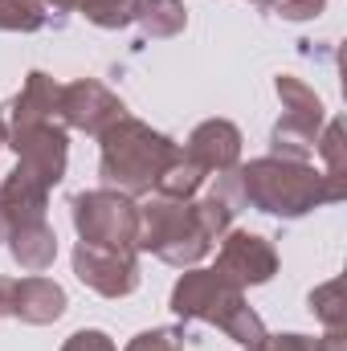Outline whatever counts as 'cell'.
Returning <instances> with one entry per match:
<instances>
[{
	"mask_svg": "<svg viewBox=\"0 0 347 351\" xmlns=\"http://www.w3.org/2000/svg\"><path fill=\"white\" fill-rule=\"evenodd\" d=\"M233 176H237L241 208H258L278 221H298L323 204H339L347 196V180H335L302 160L261 156L250 164H237Z\"/></svg>",
	"mask_w": 347,
	"mask_h": 351,
	"instance_id": "cell-1",
	"label": "cell"
},
{
	"mask_svg": "<svg viewBox=\"0 0 347 351\" xmlns=\"http://www.w3.org/2000/svg\"><path fill=\"white\" fill-rule=\"evenodd\" d=\"M180 156V143L172 135L156 131L143 119L123 114L115 127H106L98 135V176L102 188H115L131 200L152 196L156 180L164 176V168Z\"/></svg>",
	"mask_w": 347,
	"mask_h": 351,
	"instance_id": "cell-2",
	"label": "cell"
},
{
	"mask_svg": "<svg viewBox=\"0 0 347 351\" xmlns=\"http://www.w3.org/2000/svg\"><path fill=\"white\" fill-rule=\"evenodd\" d=\"M135 250L156 254L160 262L176 265V269H188L213 250V241L204 237V229L192 213V200L152 196L147 204H139V241H135Z\"/></svg>",
	"mask_w": 347,
	"mask_h": 351,
	"instance_id": "cell-3",
	"label": "cell"
},
{
	"mask_svg": "<svg viewBox=\"0 0 347 351\" xmlns=\"http://www.w3.org/2000/svg\"><path fill=\"white\" fill-rule=\"evenodd\" d=\"M70 213H74L78 241L139 254L135 250V241H139V204L131 196H123L115 188H90V192H78L70 200Z\"/></svg>",
	"mask_w": 347,
	"mask_h": 351,
	"instance_id": "cell-4",
	"label": "cell"
},
{
	"mask_svg": "<svg viewBox=\"0 0 347 351\" xmlns=\"http://www.w3.org/2000/svg\"><path fill=\"white\" fill-rule=\"evenodd\" d=\"M168 306H172L176 319H184V323H213V327L225 331L233 323V315L241 306H250V302H246V290L233 286L225 274L188 265L180 274V282L172 286V302Z\"/></svg>",
	"mask_w": 347,
	"mask_h": 351,
	"instance_id": "cell-5",
	"label": "cell"
},
{
	"mask_svg": "<svg viewBox=\"0 0 347 351\" xmlns=\"http://www.w3.org/2000/svg\"><path fill=\"white\" fill-rule=\"evenodd\" d=\"M4 143L16 152V164L29 176H37L45 188H58L70 168V135L58 119L33 123V127H12L4 131Z\"/></svg>",
	"mask_w": 347,
	"mask_h": 351,
	"instance_id": "cell-6",
	"label": "cell"
},
{
	"mask_svg": "<svg viewBox=\"0 0 347 351\" xmlns=\"http://www.w3.org/2000/svg\"><path fill=\"white\" fill-rule=\"evenodd\" d=\"M127 114L123 98L115 90H106L98 78H78V82H66L62 98H58V119L62 127H74V131H86V135H102L106 127H115L119 119Z\"/></svg>",
	"mask_w": 347,
	"mask_h": 351,
	"instance_id": "cell-7",
	"label": "cell"
},
{
	"mask_svg": "<svg viewBox=\"0 0 347 351\" xmlns=\"http://www.w3.org/2000/svg\"><path fill=\"white\" fill-rule=\"evenodd\" d=\"M74 274L78 282L102 298H127L139 290V262L127 250H102V245H74Z\"/></svg>",
	"mask_w": 347,
	"mask_h": 351,
	"instance_id": "cell-8",
	"label": "cell"
},
{
	"mask_svg": "<svg viewBox=\"0 0 347 351\" xmlns=\"http://www.w3.org/2000/svg\"><path fill=\"white\" fill-rule=\"evenodd\" d=\"M217 274H225L233 286L250 290V286H265L274 274H278V250L250 229H229L221 237V250H217Z\"/></svg>",
	"mask_w": 347,
	"mask_h": 351,
	"instance_id": "cell-9",
	"label": "cell"
},
{
	"mask_svg": "<svg viewBox=\"0 0 347 351\" xmlns=\"http://www.w3.org/2000/svg\"><path fill=\"white\" fill-rule=\"evenodd\" d=\"M241 143L246 139H241L237 123H229V119H204L200 127H192V135L184 143V156L192 164H200L208 176L213 172L221 176L241 164Z\"/></svg>",
	"mask_w": 347,
	"mask_h": 351,
	"instance_id": "cell-10",
	"label": "cell"
},
{
	"mask_svg": "<svg viewBox=\"0 0 347 351\" xmlns=\"http://www.w3.org/2000/svg\"><path fill=\"white\" fill-rule=\"evenodd\" d=\"M70 298L66 290L53 282V278H41V274H29L16 282V294H12V319L29 323V327H49L66 315Z\"/></svg>",
	"mask_w": 347,
	"mask_h": 351,
	"instance_id": "cell-11",
	"label": "cell"
},
{
	"mask_svg": "<svg viewBox=\"0 0 347 351\" xmlns=\"http://www.w3.org/2000/svg\"><path fill=\"white\" fill-rule=\"evenodd\" d=\"M58 98H62V82H53L45 70H33L25 78L21 94L8 102V119H4V131L12 127H33V123H49L58 119ZM62 123V119H58Z\"/></svg>",
	"mask_w": 347,
	"mask_h": 351,
	"instance_id": "cell-12",
	"label": "cell"
},
{
	"mask_svg": "<svg viewBox=\"0 0 347 351\" xmlns=\"http://www.w3.org/2000/svg\"><path fill=\"white\" fill-rule=\"evenodd\" d=\"M45 204H49V188L37 176H29L21 164L4 176V184H0V208L8 217V229L45 221Z\"/></svg>",
	"mask_w": 347,
	"mask_h": 351,
	"instance_id": "cell-13",
	"label": "cell"
},
{
	"mask_svg": "<svg viewBox=\"0 0 347 351\" xmlns=\"http://www.w3.org/2000/svg\"><path fill=\"white\" fill-rule=\"evenodd\" d=\"M274 90H278V102H282V119H286V123H294V127H302V131H311V135L323 131L327 106H323V98L307 86L302 78L278 74V78H274Z\"/></svg>",
	"mask_w": 347,
	"mask_h": 351,
	"instance_id": "cell-14",
	"label": "cell"
},
{
	"mask_svg": "<svg viewBox=\"0 0 347 351\" xmlns=\"http://www.w3.org/2000/svg\"><path fill=\"white\" fill-rule=\"evenodd\" d=\"M8 254L12 262L29 274H45L58 262V233L49 221H33V225H16L8 233Z\"/></svg>",
	"mask_w": 347,
	"mask_h": 351,
	"instance_id": "cell-15",
	"label": "cell"
},
{
	"mask_svg": "<svg viewBox=\"0 0 347 351\" xmlns=\"http://www.w3.org/2000/svg\"><path fill=\"white\" fill-rule=\"evenodd\" d=\"M131 25L152 41H168L188 29V8L184 0H131Z\"/></svg>",
	"mask_w": 347,
	"mask_h": 351,
	"instance_id": "cell-16",
	"label": "cell"
},
{
	"mask_svg": "<svg viewBox=\"0 0 347 351\" xmlns=\"http://www.w3.org/2000/svg\"><path fill=\"white\" fill-rule=\"evenodd\" d=\"M204 180H208V172H204L200 164H192V160L184 156V147H180V156H176L172 164L164 168V176L156 180V196H168V200H196V192L204 188Z\"/></svg>",
	"mask_w": 347,
	"mask_h": 351,
	"instance_id": "cell-17",
	"label": "cell"
},
{
	"mask_svg": "<svg viewBox=\"0 0 347 351\" xmlns=\"http://www.w3.org/2000/svg\"><path fill=\"white\" fill-rule=\"evenodd\" d=\"M307 306H311V315H315L327 331H331V327H344V323H347L344 282H339V278H331V282L315 286V290H311V298H307Z\"/></svg>",
	"mask_w": 347,
	"mask_h": 351,
	"instance_id": "cell-18",
	"label": "cell"
},
{
	"mask_svg": "<svg viewBox=\"0 0 347 351\" xmlns=\"http://www.w3.org/2000/svg\"><path fill=\"white\" fill-rule=\"evenodd\" d=\"M315 156L327 164L323 172L335 176V180H347V143H344V123L339 119H327L319 139H315Z\"/></svg>",
	"mask_w": 347,
	"mask_h": 351,
	"instance_id": "cell-19",
	"label": "cell"
},
{
	"mask_svg": "<svg viewBox=\"0 0 347 351\" xmlns=\"http://www.w3.org/2000/svg\"><path fill=\"white\" fill-rule=\"evenodd\" d=\"M45 21L49 12L37 0H0V33H37Z\"/></svg>",
	"mask_w": 347,
	"mask_h": 351,
	"instance_id": "cell-20",
	"label": "cell"
},
{
	"mask_svg": "<svg viewBox=\"0 0 347 351\" xmlns=\"http://www.w3.org/2000/svg\"><path fill=\"white\" fill-rule=\"evenodd\" d=\"M192 213H196V221H200V229H204V237L208 241H221L229 229H233V208L217 196V192H208V196H200V200H192Z\"/></svg>",
	"mask_w": 347,
	"mask_h": 351,
	"instance_id": "cell-21",
	"label": "cell"
},
{
	"mask_svg": "<svg viewBox=\"0 0 347 351\" xmlns=\"http://www.w3.org/2000/svg\"><path fill=\"white\" fill-rule=\"evenodd\" d=\"M74 8L94 29H127L131 25V0H74Z\"/></svg>",
	"mask_w": 347,
	"mask_h": 351,
	"instance_id": "cell-22",
	"label": "cell"
},
{
	"mask_svg": "<svg viewBox=\"0 0 347 351\" xmlns=\"http://www.w3.org/2000/svg\"><path fill=\"white\" fill-rule=\"evenodd\" d=\"M123 351H184V331L180 327H152V331H139Z\"/></svg>",
	"mask_w": 347,
	"mask_h": 351,
	"instance_id": "cell-23",
	"label": "cell"
},
{
	"mask_svg": "<svg viewBox=\"0 0 347 351\" xmlns=\"http://www.w3.org/2000/svg\"><path fill=\"white\" fill-rule=\"evenodd\" d=\"M62 351H119L115 348V339L106 335V331H98V327H82V331H74Z\"/></svg>",
	"mask_w": 347,
	"mask_h": 351,
	"instance_id": "cell-24",
	"label": "cell"
},
{
	"mask_svg": "<svg viewBox=\"0 0 347 351\" xmlns=\"http://www.w3.org/2000/svg\"><path fill=\"white\" fill-rule=\"evenodd\" d=\"M282 21H315L323 8H327V0H274L270 4Z\"/></svg>",
	"mask_w": 347,
	"mask_h": 351,
	"instance_id": "cell-25",
	"label": "cell"
},
{
	"mask_svg": "<svg viewBox=\"0 0 347 351\" xmlns=\"http://www.w3.org/2000/svg\"><path fill=\"white\" fill-rule=\"evenodd\" d=\"M254 351H315V339L298 331H282V335H265Z\"/></svg>",
	"mask_w": 347,
	"mask_h": 351,
	"instance_id": "cell-26",
	"label": "cell"
},
{
	"mask_svg": "<svg viewBox=\"0 0 347 351\" xmlns=\"http://www.w3.org/2000/svg\"><path fill=\"white\" fill-rule=\"evenodd\" d=\"M315 351H347V335H344V327H331L327 335H319V339H315Z\"/></svg>",
	"mask_w": 347,
	"mask_h": 351,
	"instance_id": "cell-27",
	"label": "cell"
},
{
	"mask_svg": "<svg viewBox=\"0 0 347 351\" xmlns=\"http://www.w3.org/2000/svg\"><path fill=\"white\" fill-rule=\"evenodd\" d=\"M12 294H16V278H0V319L12 315Z\"/></svg>",
	"mask_w": 347,
	"mask_h": 351,
	"instance_id": "cell-28",
	"label": "cell"
},
{
	"mask_svg": "<svg viewBox=\"0 0 347 351\" xmlns=\"http://www.w3.org/2000/svg\"><path fill=\"white\" fill-rule=\"evenodd\" d=\"M41 8H53V12H74V0H37Z\"/></svg>",
	"mask_w": 347,
	"mask_h": 351,
	"instance_id": "cell-29",
	"label": "cell"
},
{
	"mask_svg": "<svg viewBox=\"0 0 347 351\" xmlns=\"http://www.w3.org/2000/svg\"><path fill=\"white\" fill-rule=\"evenodd\" d=\"M8 233H12V229H8V217H4V208H0V245L8 241Z\"/></svg>",
	"mask_w": 347,
	"mask_h": 351,
	"instance_id": "cell-30",
	"label": "cell"
},
{
	"mask_svg": "<svg viewBox=\"0 0 347 351\" xmlns=\"http://www.w3.org/2000/svg\"><path fill=\"white\" fill-rule=\"evenodd\" d=\"M250 4H261V8H270V4H274V0H250Z\"/></svg>",
	"mask_w": 347,
	"mask_h": 351,
	"instance_id": "cell-31",
	"label": "cell"
},
{
	"mask_svg": "<svg viewBox=\"0 0 347 351\" xmlns=\"http://www.w3.org/2000/svg\"><path fill=\"white\" fill-rule=\"evenodd\" d=\"M0 147H4V119H0Z\"/></svg>",
	"mask_w": 347,
	"mask_h": 351,
	"instance_id": "cell-32",
	"label": "cell"
}]
</instances>
